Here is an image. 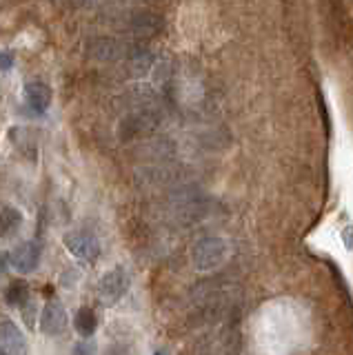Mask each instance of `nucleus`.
Instances as JSON below:
<instances>
[{"instance_id":"1","label":"nucleus","mask_w":353,"mask_h":355,"mask_svg":"<svg viewBox=\"0 0 353 355\" xmlns=\"http://www.w3.org/2000/svg\"><path fill=\"white\" fill-rule=\"evenodd\" d=\"M191 258H193V266L198 271L216 269L218 264H223L227 260V242L223 238H216V236L198 240Z\"/></svg>"},{"instance_id":"2","label":"nucleus","mask_w":353,"mask_h":355,"mask_svg":"<svg viewBox=\"0 0 353 355\" xmlns=\"http://www.w3.org/2000/svg\"><path fill=\"white\" fill-rule=\"evenodd\" d=\"M127 291H129V273L123 266H114L98 282V297H101V302L105 306H114L118 300H123Z\"/></svg>"},{"instance_id":"3","label":"nucleus","mask_w":353,"mask_h":355,"mask_svg":"<svg viewBox=\"0 0 353 355\" xmlns=\"http://www.w3.org/2000/svg\"><path fill=\"white\" fill-rule=\"evenodd\" d=\"M62 244H64V249H67L71 255H76L78 260L94 262V260H98V255H101V242H98V238L89 231L64 233Z\"/></svg>"},{"instance_id":"4","label":"nucleus","mask_w":353,"mask_h":355,"mask_svg":"<svg viewBox=\"0 0 353 355\" xmlns=\"http://www.w3.org/2000/svg\"><path fill=\"white\" fill-rule=\"evenodd\" d=\"M40 258H42L40 244L34 242V240H29V242L18 244V247L12 251V255H9V264H12L18 273L27 275V273H34L38 269Z\"/></svg>"},{"instance_id":"5","label":"nucleus","mask_w":353,"mask_h":355,"mask_svg":"<svg viewBox=\"0 0 353 355\" xmlns=\"http://www.w3.org/2000/svg\"><path fill=\"white\" fill-rule=\"evenodd\" d=\"M67 329V311H64L62 302L56 297H51L45 304L40 313V331L45 336H60V333Z\"/></svg>"},{"instance_id":"6","label":"nucleus","mask_w":353,"mask_h":355,"mask_svg":"<svg viewBox=\"0 0 353 355\" xmlns=\"http://www.w3.org/2000/svg\"><path fill=\"white\" fill-rule=\"evenodd\" d=\"M0 349L5 355H27V340L14 322H0Z\"/></svg>"},{"instance_id":"7","label":"nucleus","mask_w":353,"mask_h":355,"mask_svg":"<svg viewBox=\"0 0 353 355\" xmlns=\"http://www.w3.org/2000/svg\"><path fill=\"white\" fill-rule=\"evenodd\" d=\"M23 98L27 107L34 111V114H45L51 105V89L42 83V80H29L25 85Z\"/></svg>"},{"instance_id":"8","label":"nucleus","mask_w":353,"mask_h":355,"mask_svg":"<svg viewBox=\"0 0 353 355\" xmlns=\"http://www.w3.org/2000/svg\"><path fill=\"white\" fill-rule=\"evenodd\" d=\"M23 214H20V209L16 207H3L0 209V238H12L16 236V233L20 231V227H23Z\"/></svg>"},{"instance_id":"9","label":"nucleus","mask_w":353,"mask_h":355,"mask_svg":"<svg viewBox=\"0 0 353 355\" xmlns=\"http://www.w3.org/2000/svg\"><path fill=\"white\" fill-rule=\"evenodd\" d=\"M5 302L9 306H14V309H25L29 302H31V297H29V284L25 280H14V282H9L7 288H5Z\"/></svg>"},{"instance_id":"10","label":"nucleus","mask_w":353,"mask_h":355,"mask_svg":"<svg viewBox=\"0 0 353 355\" xmlns=\"http://www.w3.org/2000/svg\"><path fill=\"white\" fill-rule=\"evenodd\" d=\"M74 327L83 338L94 336L96 329H98V318L94 313V309H89V306L78 309V313H76V318H74Z\"/></svg>"},{"instance_id":"11","label":"nucleus","mask_w":353,"mask_h":355,"mask_svg":"<svg viewBox=\"0 0 353 355\" xmlns=\"http://www.w3.org/2000/svg\"><path fill=\"white\" fill-rule=\"evenodd\" d=\"M131 25L138 33H158L162 27V18L158 14H151V11H140V14L134 16Z\"/></svg>"},{"instance_id":"12","label":"nucleus","mask_w":353,"mask_h":355,"mask_svg":"<svg viewBox=\"0 0 353 355\" xmlns=\"http://www.w3.org/2000/svg\"><path fill=\"white\" fill-rule=\"evenodd\" d=\"M71 355H96V344L89 342V340H83V342H78L74 347Z\"/></svg>"},{"instance_id":"13","label":"nucleus","mask_w":353,"mask_h":355,"mask_svg":"<svg viewBox=\"0 0 353 355\" xmlns=\"http://www.w3.org/2000/svg\"><path fill=\"white\" fill-rule=\"evenodd\" d=\"M12 67H14V55H12V51L0 49V71H7V69H12Z\"/></svg>"},{"instance_id":"14","label":"nucleus","mask_w":353,"mask_h":355,"mask_svg":"<svg viewBox=\"0 0 353 355\" xmlns=\"http://www.w3.org/2000/svg\"><path fill=\"white\" fill-rule=\"evenodd\" d=\"M7 269H9V258H7L3 251H0V275H5Z\"/></svg>"},{"instance_id":"15","label":"nucleus","mask_w":353,"mask_h":355,"mask_svg":"<svg viewBox=\"0 0 353 355\" xmlns=\"http://www.w3.org/2000/svg\"><path fill=\"white\" fill-rule=\"evenodd\" d=\"M156 355H167V353H164V351H156Z\"/></svg>"},{"instance_id":"16","label":"nucleus","mask_w":353,"mask_h":355,"mask_svg":"<svg viewBox=\"0 0 353 355\" xmlns=\"http://www.w3.org/2000/svg\"><path fill=\"white\" fill-rule=\"evenodd\" d=\"M0 355H5V351H3V349H0Z\"/></svg>"}]
</instances>
